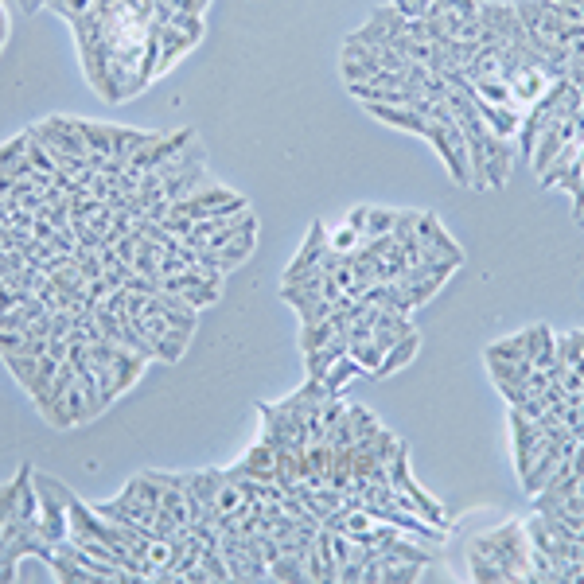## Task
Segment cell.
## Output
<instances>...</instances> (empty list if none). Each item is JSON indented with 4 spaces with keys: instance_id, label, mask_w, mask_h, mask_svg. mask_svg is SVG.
Masks as SVG:
<instances>
[{
    "instance_id": "f1b7e54d",
    "label": "cell",
    "mask_w": 584,
    "mask_h": 584,
    "mask_svg": "<svg viewBox=\"0 0 584 584\" xmlns=\"http://www.w3.org/2000/svg\"><path fill=\"white\" fill-rule=\"evenodd\" d=\"M394 222H398V211H386V207H370V215H366V238H386V234H394Z\"/></svg>"
},
{
    "instance_id": "9c48e42d",
    "label": "cell",
    "mask_w": 584,
    "mask_h": 584,
    "mask_svg": "<svg viewBox=\"0 0 584 584\" xmlns=\"http://www.w3.org/2000/svg\"><path fill=\"white\" fill-rule=\"evenodd\" d=\"M304 581H339V561H335V549H331V530L320 526L316 538H312V549L304 557Z\"/></svg>"
},
{
    "instance_id": "1f68e13d",
    "label": "cell",
    "mask_w": 584,
    "mask_h": 584,
    "mask_svg": "<svg viewBox=\"0 0 584 584\" xmlns=\"http://www.w3.org/2000/svg\"><path fill=\"white\" fill-rule=\"evenodd\" d=\"M359 242H363V238H359V234H355L347 222H343L339 230H331V234H328V250H339V254H351V250H359Z\"/></svg>"
},
{
    "instance_id": "30bf717a",
    "label": "cell",
    "mask_w": 584,
    "mask_h": 584,
    "mask_svg": "<svg viewBox=\"0 0 584 584\" xmlns=\"http://www.w3.org/2000/svg\"><path fill=\"white\" fill-rule=\"evenodd\" d=\"M549 82H553V78H549L542 67H518L514 74H507V86H511V106L526 113L549 90Z\"/></svg>"
},
{
    "instance_id": "d6986e66",
    "label": "cell",
    "mask_w": 584,
    "mask_h": 584,
    "mask_svg": "<svg viewBox=\"0 0 584 584\" xmlns=\"http://www.w3.org/2000/svg\"><path fill=\"white\" fill-rule=\"evenodd\" d=\"M417 347H421V335H417V331H413V335H405V339H398V343L382 355V366H378V374H374V378H390L394 370L409 366V359L417 355Z\"/></svg>"
},
{
    "instance_id": "8d00e7d4",
    "label": "cell",
    "mask_w": 584,
    "mask_h": 584,
    "mask_svg": "<svg viewBox=\"0 0 584 584\" xmlns=\"http://www.w3.org/2000/svg\"><path fill=\"white\" fill-rule=\"evenodd\" d=\"M51 8H55V12L63 16V20H71V24H74L78 16H86V12L94 8V0H55Z\"/></svg>"
},
{
    "instance_id": "e575fe53",
    "label": "cell",
    "mask_w": 584,
    "mask_h": 584,
    "mask_svg": "<svg viewBox=\"0 0 584 584\" xmlns=\"http://www.w3.org/2000/svg\"><path fill=\"white\" fill-rule=\"evenodd\" d=\"M242 503H246V499H242V491H238V487H234V483L226 479V483L219 487V499H215L219 514H234L238 507H242Z\"/></svg>"
},
{
    "instance_id": "ba28073f",
    "label": "cell",
    "mask_w": 584,
    "mask_h": 584,
    "mask_svg": "<svg viewBox=\"0 0 584 584\" xmlns=\"http://www.w3.org/2000/svg\"><path fill=\"white\" fill-rule=\"evenodd\" d=\"M511 433H514V468H518V475H526L530 472V464H534V456H538L542 444H546V433H542L538 421H530V417L518 413V409H511Z\"/></svg>"
},
{
    "instance_id": "4316f807",
    "label": "cell",
    "mask_w": 584,
    "mask_h": 584,
    "mask_svg": "<svg viewBox=\"0 0 584 584\" xmlns=\"http://www.w3.org/2000/svg\"><path fill=\"white\" fill-rule=\"evenodd\" d=\"M269 577L273 581H304V553H281L269 565Z\"/></svg>"
},
{
    "instance_id": "f35d334b",
    "label": "cell",
    "mask_w": 584,
    "mask_h": 584,
    "mask_svg": "<svg viewBox=\"0 0 584 584\" xmlns=\"http://www.w3.org/2000/svg\"><path fill=\"white\" fill-rule=\"evenodd\" d=\"M366 215H370V203H363V207H355V211L347 215V226H351V230H355L359 238L366 234Z\"/></svg>"
},
{
    "instance_id": "cb8c5ba5",
    "label": "cell",
    "mask_w": 584,
    "mask_h": 584,
    "mask_svg": "<svg viewBox=\"0 0 584 584\" xmlns=\"http://www.w3.org/2000/svg\"><path fill=\"white\" fill-rule=\"evenodd\" d=\"M82 137H86V148L90 152H102V156H113V125H98V121H78Z\"/></svg>"
},
{
    "instance_id": "e0dca14e",
    "label": "cell",
    "mask_w": 584,
    "mask_h": 584,
    "mask_svg": "<svg viewBox=\"0 0 584 584\" xmlns=\"http://www.w3.org/2000/svg\"><path fill=\"white\" fill-rule=\"evenodd\" d=\"M522 335H526V355H530L534 370H553V363H557V339H553V331L546 324H534V328H526Z\"/></svg>"
},
{
    "instance_id": "83f0119b",
    "label": "cell",
    "mask_w": 584,
    "mask_h": 584,
    "mask_svg": "<svg viewBox=\"0 0 584 584\" xmlns=\"http://www.w3.org/2000/svg\"><path fill=\"white\" fill-rule=\"evenodd\" d=\"M370 24H378L386 36L394 39V36H405V24H409V20H405L394 4H382V8H374V12H370Z\"/></svg>"
},
{
    "instance_id": "ab89813d",
    "label": "cell",
    "mask_w": 584,
    "mask_h": 584,
    "mask_svg": "<svg viewBox=\"0 0 584 584\" xmlns=\"http://www.w3.org/2000/svg\"><path fill=\"white\" fill-rule=\"evenodd\" d=\"M4 39H8V16H4V4H0V47H4Z\"/></svg>"
},
{
    "instance_id": "4dcf8cb0",
    "label": "cell",
    "mask_w": 584,
    "mask_h": 584,
    "mask_svg": "<svg viewBox=\"0 0 584 584\" xmlns=\"http://www.w3.org/2000/svg\"><path fill=\"white\" fill-rule=\"evenodd\" d=\"M468 565H472V581H479V584H507V573H503L499 565H491V561H483V557H475V553H468Z\"/></svg>"
},
{
    "instance_id": "9a60e30c",
    "label": "cell",
    "mask_w": 584,
    "mask_h": 584,
    "mask_svg": "<svg viewBox=\"0 0 584 584\" xmlns=\"http://www.w3.org/2000/svg\"><path fill=\"white\" fill-rule=\"evenodd\" d=\"M479 117H483V125L495 133V137H503V141H511L518 137V125H522V110H514V106H495V102H483V98H472Z\"/></svg>"
},
{
    "instance_id": "5b68a950",
    "label": "cell",
    "mask_w": 584,
    "mask_h": 584,
    "mask_svg": "<svg viewBox=\"0 0 584 584\" xmlns=\"http://www.w3.org/2000/svg\"><path fill=\"white\" fill-rule=\"evenodd\" d=\"M257 413L265 417V437L261 440H269L273 448H308V425H304L300 413L269 402L257 405Z\"/></svg>"
},
{
    "instance_id": "ffe728a7",
    "label": "cell",
    "mask_w": 584,
    "mask_h": 584,
    "mask_svg": "<svg viewBox=\"0 0 584 584\" xmlns=\"http://www.w3.org/2000/svg\"><path fill=\"white\" fill-rule=\"evenodd\" d=\"M487 359H503V363L522 366L526 374L534 370L530 355H526V335H522V331H518V335H511V339H499V343H491V347H487Z\"/></svg>"
},
{
    "instance_id": "d4e9b609",
    "label": "cell",
    "mask_w": 584,
    "mask_h": 584,
    "mask_svg": "<svg viewBox=\"0 0 584 584\" xmlns=\"http://www.w3.org/2000/svg\"><path fill=\"white\" fill-rule=\"evenodd\" d=\"M335 339V324L328 320H320V324H300V351L308 355V351H320L324 343H331Z\"/></svg>"
},
{
    "instance_id": "8fae6325",
    "label": "cell",
    "mask_w": 584,
    "mask_h": 584,
    "mask_svg": "<svg viewBox=\"0 0 584 584\" xmlns=\"http://www.w3.org/2000/svg\"><path fill=\"white\" fill-rule=\"evenodd\" d=\"M145 363H148L145 355H137L133 347L117 343V347H113L110 359H106V363H98V366H110V370H113V390H117V398H121V394H125V390H129V386H133V382L141 378V370H145Z\"/></svg>"
},
{
    "instance_id": "52a82bcc",
    "label": "cell",
    "mask_w": 584,
    "mask_h": 584,
    "mask_svg": "<svg viewBox=\"0 0 584 584\" xmlns=\"http://www.w3.org/2000/svg\"><path fill=\"white\" fill-rule=\"evenodd\" d=\"M32 133L47 145V152L55 156V164H59L63 156H90L86 137H82L78 121H71V117H47V121L32 125Z\"/></svg>"
},
{
    "instance_id": "d6a6232c",
    "label": "cell",
    "mask_w": 584,
    "mask_h": 584,
    "mask_svg": "<svg viewBox=\"0 0 584 584\" xmlns=\"http://www.w3.org/2000/svg\"><path fill=\"white\" fill-rule=\"evenodd\" d=\"M343 78H347V86H355V82H370L374 74H378V67H370V63H359V59H351V55H343Z\"/></svg>"
},
{
    "instance_id": "f546056e",
    "label": "cell",
    "mask_w": 584,
    "mask_h": 584,
    "mask_svg": "<svg viewBox=\"0 0 584 584\" xmlns=\"http://www.w3.org/2000/svg\"><path fill=\"white\" fill-rule=\"evenodd\" d=\"M180 296L199 312V308H211L215 300L222 296V285H207V281H199V285H183Z\"/></svg>"
},
{
    "instance_id": "7402d4cb",
    "label": "cell",
    "mask_w": 584,
    "mask_h": 584,
    "mask_svg": "<svg viewBox=\"0 0 584 584\" xmlns=\"http://www.w3.org/2000/svg\"><path fill=\"white\" fill-rule=\"evenodd\" d=\"M351 378H366V370L355 363L351 355H343V359H335V363H331V370L324 374V390H328L331 398H335V394H339V390H343Z\"/></svg>"
},
{
    "instance_id": "5bb4252c",
    "label": "cell",
    "mask_w": 584,
    "mask_h": 584,
    "mask_svg": "<svg viewBox=\"0 0 584 584\" xmlns=\"http://www.w3.org/2000/svg\"><path fill=\"white\" fill-rule=\"evenodd\" d=\"M366 113H370L374 121H382V125L402 129V133H417V137H425V133H429V121L413 110V106H378V102H370Z\"/></svg>"
},
{
    "instance_id": "603a6c76",
    "label": "cell",
    "mask_w": 584,
    "mask_h": 584,
    "mask_svg": "<svg viewBox=\"0 0 584 584\" xmlns=\"http://www.w3.org/2000/svg\"><path fill=\"white\" fill-rule=\"evenodd\" d=\"M347 355L363 366L366 378H374V374H378V366H382V355H386V351H382L374 339H355V343H347Z\"/></svg>"
},
{
    "instance_id": "7a4b0ae2",
    "label": "cell",
    "mask_w": 584,
    "mask_h": 584,
    "mask_svg": "<svg viewBox=\"0 0 584 584\" xmlns=\"http://www.w3.org/2000/svg\"><path fill=\"white\" fill-rule=\"evenodd\" d=\"M32 483L39 491V534L47 546H63L71 538V514H67V499H71V487L55 475H43L32 468Z\"/></svg>"
},
{
    "instance_id": "2e32d148",
    "label": "cell",
    "mask_w": 584,
    "mask_h": 584,
    "mask_svg": "<svg viewBox=\"0 0 584 584\" xmlns=\"http://www.w3.org/2000/svg\"><path fill=\"white\" fill-rule=\"evenodd\" d=\"M234 475H250V479H277V448L269 440H257L254 448L230 468Z\"/></svg>"
},
{
    "instance_id": "484cf974",
    "label": "cell",
    "mask_w": 584,
    "mask_h": 584,
    "mask_svg": "<svg viewBox=\"0 0 584 584\" xmlns=\"http://www.w3.org/2000/svg\"><path fill=\"white\" fill-rule=\"evenodd\" d=\"M0 359H4V366H8V370H12V378H16V382L28 390V386H32V378H36L39 359H43V355H24V351H20V355H0Z\"/></svg>"
},
{
    "instance_id": "277c9868",
    "label": "cell",
    "mask_w": 584,
    "mask_h": 584,
    "mask_svg": "<svg viewBox=\"0 0 584 584\" xmlns=\"http://www.w3.org/2000/svg\"><path fill=\"white\" fill-rule=\"evenodd\" d=\"M425 141L437 148V156L444 160L448 176L460 183V187H472V164H468V137H464V125L456 117L448 121H429V133Z\"/></svg>"
},
{
    "instance_id": "44dd1931",
    "label": "cell",
    "mask_w": 584,
    "mask_h": 584,
    "mask_svg": "<svg viewBox=\"0 0 584 584\" xmlns=\"http://www.w3.org/2000/svg\"><path fill=\"white\" fill-rule=\"evenodd\" d=\"M203 176H207V168L203 164H191L187 172H180L176 180L164 183V199L168 203H180V199H191L195 191H199V183H203Z\"/></svg>"
},
{
    "instance_id": "3957f363",
    "label": "cell",
    "mask_w": 584,
    "mask_h": 584,
    "mask_svg": "<svg viewBox=\"0 0 584 584\" xmlns=\"http://www.w3.org/2000/svg\"><path fill=\"white\" fill-rule=\"evenodd\" d=\"M390 487H394V503L402 507V511L417 514V518H425V522H433V526H448V514L440 507L437 499L413 479L409 472V452H405V444L394 452V460H390Z\"/></svg>"
},
{
    "instance_id": "7c38bea8",
    "label": "cell",
    "mask_w": 584,
    "mask_h": 584,
    "mask_svg": "<svg viewBox=\"0 0 584 584\" xmlns=\"http://www.w3.org/2000/svg\"><path fill=\"white\" fill-rule=\"evenodd\" d=\"M511 141L487 133L483 137V172H487V187H503L511 180Z\"/></svg>"
},
{
    "instance_id": "4fadbf2b",
    "label": "cell",
    "mask_w": 584,
    "mask_h": 584,
    "mask_svg": "<svg viewBox=\"0 0 584 584\" xmlns=\"http://www.w3.org/2000/svg\"><path fill=\"white\" fill-rule=\"evenodd\" d=\"M324 250H328V230H324V222H312V226H308V238H304V246H300V254L292 257L289 269H285V281H289V277H300V273L320 269Z\"/></svg>"
},
{
    "instance_id": "6da1fadb",
    "label": "cell",
    "mask_w": 584,
    "mask_h": 584,
    "mask_svg": "<svg viewBox=\"0 0 584 584\" xmlns=\"http://www.w3.org/2000/svg\"><path fill=\"white\" fill-rule=\"evenodd\" d=\"M468 553L499 565L507 573V581H534V569H530V538H526V526L522 522H507V526H495L491 534H479L468 542Z\"/></svg>"
},
{
    "instance_id": "836d02e7",
    "label": "cell",
    "mask_w": 584,
    "mask_h": 584,
    "mask_svg": "<svg viewBox=\"0 0 584 584\" xmlns=\"http://www.w3.org/2000/svg\"><path fill=\"white\" fill-rule=\"evenodd\" d=\"M28 152V133H20L16 141H8V145H0V172H12V164L20 160Z\"/></svg>"
},
{
    "instance_id": "ac0fdd59",
    "label": "cell",
    "mask_w": 584,
    "mask_h": 584,
    "mask_svg": "<svg viewBox=\"0 0 584 584\" xmlns=\"http://www.w3.org/2000/svg\"><path fill=\"white\" fill-rule=\"evenodd\" d=\"M343 355H347V335L335 331L331 343H324L320 351H308V355H304V374H308V378H324V374L331 370V363L343 359Z\"/></svg>"
},
{
    "instance_id": "d590c367",
    "label": "cell",
    "mask_w": 584,
    "mask_h": 584,
    "mask_svg": "<svg viewBox=\"0 0 584 584\" xmlns=\"http://www.w3.org/2000/svg\"><path fill=\"white\" fill-rule=\"evenodd\" d=\"M390 4L402 12L405 20H425L433 12V0H390Z\"/></svg>"
},
{
    "instance_id": "74e56055",
    "label": "cell",
    "mask_w": 584,
    "mask_h": 584,
    "mask_svg": "<svg viewBox=\"0 0 584 584\" xmlns=\"http://www.w3.org/2000/svg\"><path fill=\"white\" fill-rule=\"evenodd\" d=\"M440 8H448V12H456V16H464V20H475L479 16V0H437Z\"/></svg>"
},
{
    "instance_id": "8992f818",
    "label": "cell",
    "mask_w": 584,
    "mask_h": 584,
    "mask_svg": "<svg viewBox=\"0 0 584 584\" xmlns=\"http://www.w3.org/2000/svg\"><path fill=\"white\" fill-rule=\"evenodd\" d=\"M141 335H145L148 343H152V355L160 359V363H180L183 351H187V343H191V331L187 328H176V324H168L164 316H141V320H133Z\"/></svg>"
}]
</instances>
